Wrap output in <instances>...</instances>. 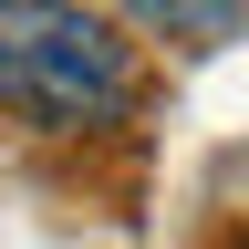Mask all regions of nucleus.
Listing matches in <instances>:
<instances>
[{"mask_svg": "<svg viewBox=\"0 0 249 249\" xmlns=\"http://www.w3.org/2000/svg\"><path fill=\"white\" fill-rule=\"evenodd\" d=\"M135 93V52L114 42V21H93L83 0H0V104L73 135V124L124 114Z\"/></svg>", "mask_w": 249, "mask_h": 249, "instance_id": "nucleus-1", "label": "nucleus"}, {"mask_svg": "<svg viewBox=\"0 0 249 249\" xmlns=\"http://www.w3.org/2000/svg\"><path fill=\"white\" fill-rule=\"evenodd\" d=\"M135 21H156L166 42H218V31L249 21V0H124Z\"/></svg>", "mask_w": 249, "mask_h": 249, "instance_id": "nucleus-2", "label": "nucleus"}]
</instances>
